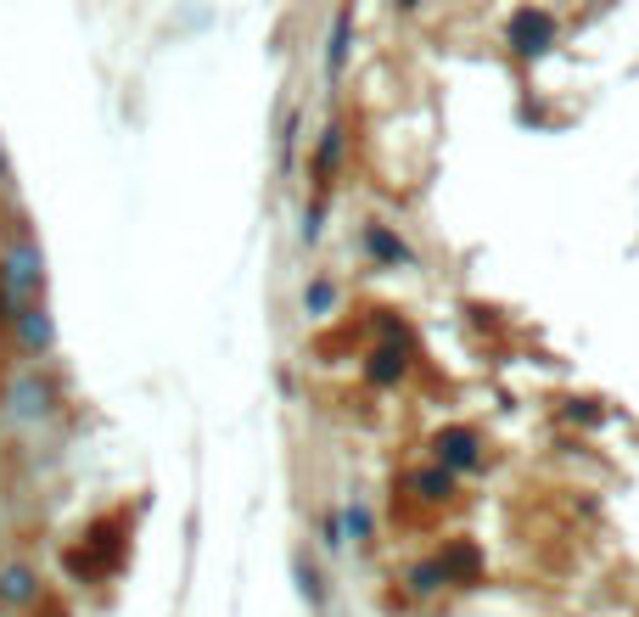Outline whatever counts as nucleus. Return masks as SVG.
<instances>
[{
    "instance_id": "nucleus-1",
    "label": "nucleus",
    "mask_w": 639,
    "mask_h": 617,
    "mask_svg": "<svg viewBox=\"0 0 639 617\" xmlns=\"http://www.w3.org/2000/svg\"><path fill=\"white\" fill-rule=\"evenodd\" d=\"M511 34H516L522 51H544V40H550V17H544V12H522L511 23Z\"/></svg>"
}]
</instances>
